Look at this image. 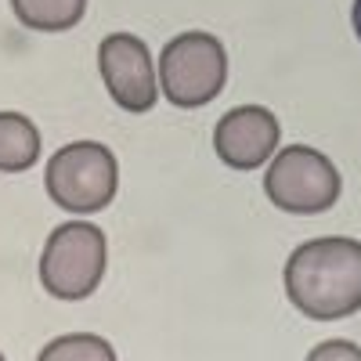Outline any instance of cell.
Returning a JSON list of instances; mask_svg holds the SVG:
<instances>
[{"label":"cell","instance_id":"obj_11","mask_svg":"<svg viewBox=\"0 0 361 361\" xmlns=\"http://www.w3.org/2000/svg\"><path fill=\"white\" fill-rule=\"evenodd\" d=\"M304 361H361V347L350 340H325V343L311 347V354Z\"/></svg>","mask_w":361,"mask_h":361},{"label":"cell","instance_id":"obj_12","mask_svg":"<svg viewBox=\"0 0 361 361\" xmlns=\"http://www.w3.org/2000/svg\"><path fill=\"white\" fill-rule=\"evenodd\" d=\"M354 33H357V40H361V0H354Z\"/></svg>","mask_w":361,"mask_h":361},{"label":"cell","instance_id":"obj_10","mask_svg":"<svg viewBox=\"0 0 361 361\" xmlns=\"http://www.w3.org/2000/svg\"><path fill=\"white\" fill-rule=\"evenodd\" d=\"M37 361H119L116 347L98 336V333H66V336H54Z\"/></svg>","mask_w":361,"mask_h":361},{"label":"cell","instance_id":"obj_9","mask_svg":"<svg viewBox=\"0 0 361 361\" xmlns=\"http://www.w3.org/2000/svg\"><path fill=\"white\" fill-rule=\"evenodd\" d=\"M15 18L37 33H66L87 15V0H11Z\"/></svg>","mask_w":361,"mask_h":361},{"label":"cell","instance_id":"obj_4","mask_svg":"<svg viewBox=\"0 0 361 361\" xmlns=\"http://www.w3.org/2000/svg\"><path fill=\"white\" fill-rule=\"evenodd\" d=\"M228 83V51L214 33H192L173 37L159 54V87L170 105L177 109H199L209 105Z\"/></svg>","mask_w":361,"mask_h":361},{"label":"cell","instance_id":"obj_7","mask_svg":"<svg viewBox=\"0 0 361 361\" xmlns=\"http://www.w3.org/2000/svg\"><path fill=\"white\" fill-rule=\"evenodd\" d=\"M282 127L271 109L264 105H238L221 116L214 130V148L224 166L231 170H257L264 166L279 148Z\"/></svg>","mask_w":361,"mask_h":361},{"label":"cell","instance_id":"obj_8","mask_svg":"<svg viewBox=\"0 0 361 361\" xmlns=\"http://www.w3.org/2000/svg\"><path fill=\"white\" fill-rule=\"evenodd\" d=\"M40 159V130L22 112H0V173H22Z\"/></svg>","mask_w":361,"mask_h":361},{"label":"cell","instance_id":"obj_13","mask_svg":"<svg viewBox=\"0 0 361 361\" xmlns=\"http://www.w3.org/2000/svg\"><path fill=\"white\" fill-rule=\"evenodd\" d=\"M0 361H8V357H4V354H0Z\"/></svg>","mask_w":361,"mask_h":361},{"label":"cell","instance_id":"obj_5","mask_svg":"<svg viewBox=\"0 0 361 361\" xmlns=\"http://www.w3.org/2000/svg\"><path fill=\"white\" fill-rule=\"evenodd\" d=\"M264 192L286 214H325L343 192L340 170L318 148L289 145L271 159L264 173Z\"/></svg>","mask_w":361,"mask_h":361},{"label":"cell","instance_id":"obj_6","mask_svg":"<svg viewBox=\"0 0 361 361\" xmlns=\"http://www.w3.org/2000/svg\"><path fill=\"white\" fill-rule=\"evenodd\" d=\"M98 69L109 98L127 112H148L159 98V80L148 44L134 33H112L98 47Z\"/></svg>","mask_w":361,"mask_h":361},{"label":"cell","instance_id":"obj_3","mask_svg":"<svg viewBox=\"0 0 361 361\" xmlns=\"http://www.w3.org/2000/svg\"><path fill=\"white\" fill-rule=\"evenodd\" d=\"M47 195L69 209V214H98L116 199L119 188V166L109 145L98 141H73L62 145L47 163L44 173Z\"/></svg>","mask_w":361,"mask_h":361},{"label":"cell","instance_id":"obj_2","mask_svg":"<svg viewBox=\"0 0 361 361\" xmlns=\"http://www.w3.org/2000/svg\"><path fill=\"white\" fill-rule=\"evenodd\" d=\"M109 243L105 231L90 221L58 224L40 253V282L54 300H87L105 279Z\"/></svg>","mask_w":361,"mask_h":361},{"label":"cell","instance_id":"obj_1","mask_svg":"<svg viewBox=\"0 0 361 361\" xmlns=\"http://www.w3.org/2000/svg\"><path fill=\"white\" fill-rule=\"evenodd\" d=\"M286 296L311 322H340L361 311V243L325 235L286 260Z\"/></svg>","mask_w":361,"mask_h":361}]
</instances>
